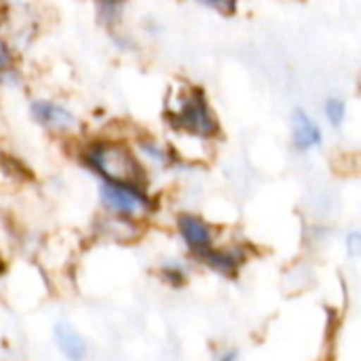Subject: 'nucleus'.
Wrapping results in <instances>:
<instances>
[{
  "label": "nucleus",
  "instance_id": "f257e3e1",
  "mask_svg": "<svg viewBox=\"0 0 361 361\" xmlns=\"http://www.w3.org/2000/svg\"><path fill=\"white\" fill-rule=\"evenodd\" d=\"M169 121L178 131L199 140H214L220 133V123L212 104L199 87H186L176 93V104L169 108Z\"/></svg>",
  "mask_w": 361,
  "mask_h": 361
},
{
  "label": "nucleus",
  "instance_id": "f03ea898",
  "mask_svg": "<svg viewBox=\"0 0 361 361\" xmlns=\"http://www.w3.org/2000/svg\"><path fill=\"white\" fill-rule=\"evenodd\" d=\"M93 169L108 182L137 184L144 182V167L135 152L123 142H97L87 154Z\"/></svg>",
  "mask_w": 361,
  "mask_h": 361
},
{
  "label": "nucleus",
  "instance_id": "7ed1b4c3",
  "mask_svg": "<svg viewBox=\"0 0 361 361\" xmlns=\"http://www.w3.org/2000/svg\"><path fill=\"white\" fill-rule=\"evenodd\" d=\"M99 199L108 214L144 220L152 212L150 197L137 184H118V182H104L99 186Z\"/></svg>",
  "mask_w": 361,
  "mask_h": 361
},
{
  "label": "nucleus",
  "instance_id": "20e7f679",
  "mask_svg": "<svg viewBox=\"0 0 361 361\" xmlns=\"http://www.w3.org/2000/svg\"><path fill=\"white\" fill-rule=\"evenodd\" d=\"M176 228L190 250V254H199L214 243H218V231L212 222H207L203 216L192 214V212H180L176 216Z\"/></svg>",
  "mask_w": 361,
  "mask_h": 361
},
{
  "label": "nucleus",
  "instance_id": "39448f33",
  "mask_svg": "<svg viewBox=\"0 0 361 361\" xmlns=\"http://www.w3.org/2000/svg\"><path fill=\"white\" fill-rule=\"evenodd\" d=\"M290 140L296 152L307 154L322 148L324 129L305 108H296L290 116Z\"/></svg>",
  "mask_w": 361,
  "mask_h": 361
},
{
  "label": "nucleus",
  "instance_id": "423d86ee",
  "mask_svg": "<svg viewBox=\"0 0 361 361\" xmlns=\"http://www.w3.org/2000/svg\"><path fill=\"white\" fill-rule=\"evenodd\" d=\"M195 258H197L199 264H203V267H207L209 271L218 273L220 277H228V279L237 277L239 271H241V267L245 264V254H243V250H241V247H235V245H228V247H226V245L214 243L212 247H207V250L195 254Z\"/></svg>",
  "mask_w": 361,
  "mask_h": 361
},
{
  "label": "nucleus",
  "instance_id": "0eeeda50",
  "mask_svg": "<svg viewBox=\"0 0 361 361\" xmlns=\"http://www.w3.org/2000/svg\"><path fill=\"white\" fill-rule=\"evenodd\" d=\"M102 231H104L106 237H110L116 243H131V241L140 239V235L144 233L140 220L125 218V216H116V214H110L102 222Z\"/></svg>",
  "mask_w": 361,
  "mask_h": 361
},
{
  "label": "nucleus",
  "instance_id": "6e6552de",
  "mask_svg": "<svg viewBox=\"0 0 361 361\" xmlns=\"http://www.w3.org/2000/svg\"><path fill=\"white\" fill-rule=\"evenodd\" d=\"M55 341H57V347L61 349V353H66L72 360L82 357L85 351H87L85 338L70 324H57V328H55Z\"/></svg>",
  "mask_w": 361,
  "mask_h": 361
},
{
  "label": "nucleus",
  "instance_id": "1a4fd4ad",
  "mask_svg": "<svg viewBox=\"0 0 361 361\" xmlns=\"http://www.w3.org/2000/svg\"><path fill=\"white\" fill-rule=\"evenodd\" d=\"M36 116L51 129H72L76 125L74 116L66 112L63 108H57L53 104H38L36 106Z\"/></svg>",
  "mask_w": 361,
  "mask_h": 361
},
{
  "label": "nucleus",
  "instance_id": "9d476101",
  "mask_svg": "<svg viewBox=\"0 0 361 361\" xmlns=\"http://www.w3.org/2000/svg\"><path fill=\"white\" fill-rule=\"evenodd\" d=\"M324 116L332 129H341L347 121V102L336 95L328 97L324 102Z\"/></svg>",
  "mask_w": 361,
  "mask_h": 361
},
{
  "label": "nucleus",
  "instance_id": "9b49d317",
  "mask_svg": "<svg viewBox=\"0 0 361 361\" xmlns=\"http://www.w3.org/2000/svg\"><path fill=\"white\" fill-rule=\"evenodd\" d=\"M345 254L351 260H361V231H349L345 237Z\"/></svg>",
  "mask_w": 361,
  "mask_h": 361
},
{
  "label": "nucleus",
  "instance_id": "f8f14e48",
  "mask_svg": "<svg viewBox=\"0 0 361 361\" xmlns=\"http://www.w3.org/2000/svg\"><path fill=\"white\" fill-rule=\"evenodd\" d=\"M201 2L218 13H224V15H233L239 6V0H201Z\"/></svg>",
  "mask_w": 361,
  "mask_h": 361
},
{
  "label": "nucleus",
  "instance_id": "ddd939ff",
  "mask_svg": "<svg viewBox=\"0 0 361 361\" xmlns=\"http://www.w3.org/2000/svg\"><path fill=\"white\" fill-rule=\"evenodd\" d=\"M8 63H11V51H8V47L0 40V70H4Z\"/></svg>",
  "mask_w": 361,
  "mask_h": 361
}]
</instances>
